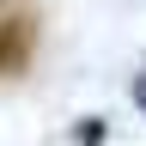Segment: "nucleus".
<instances>
[{
    "mask_svg": "<svg viewBox=\"0 0 146 146\" xmlns=\"http://www.w3.org/2000/svg\"><path fill=\"white\" fill-rule=\"evenodd\" d=\"M98 140H104V122H98V116L79 122V146H98Z\"/></svg>",
    "mask_w": 146,
    "mask_h": 146,
    "instance_id": "1",
    "label": "nucleus"
}]
</instances>
